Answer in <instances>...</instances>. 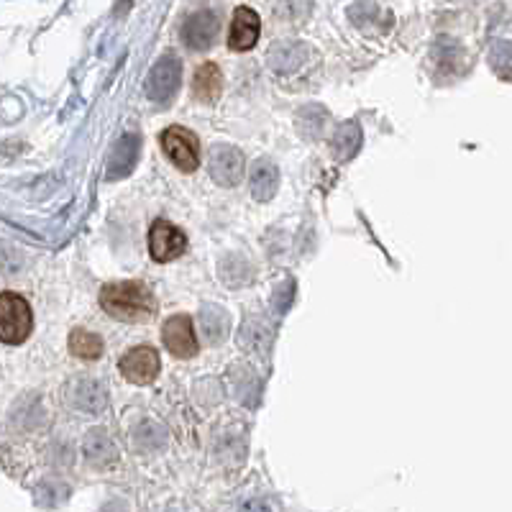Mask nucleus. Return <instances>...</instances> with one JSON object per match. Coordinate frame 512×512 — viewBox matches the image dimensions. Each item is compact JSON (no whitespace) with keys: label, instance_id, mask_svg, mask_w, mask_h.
<instances>
[{"label":"nucleus","instance_id":"nucleus-11","mask_svg":"<svg viewBox=\"0 0 512 512\" xmlns=\"http://www.w3.org/2000/svg\"><path fill=\"white\" fill-rule=\"evenodd\" d=\"M310 59V47L303 41H277L269 49V67L277 75H295Z\"/></svg>","mask_w":512,"mask_h":512},{"label":"nucleus","instance_id":"nucleus-12","mask_svg":"<svg viewBox=\"0 0 512 512\" xmlns=\"http://www.w3.org/2000/svg\"><path fill=\"white\" fill-rule=\"evenodd\" d=\"M141 139L136 134H126L113 149V157L108 162V177L111 180H123L134 172L136 162H139Z\"/></svg>","mask_w":512,"mask_h":512},{"label":"nucleus","instance_id":"nucleus-7","mask_svg":"<svg viewBox=\"0 0 512 512\" xmlns=\"http://www.w3.org/2000/svg\"><path fill=\"white\" fill-rule=\"evenodd\" d=\"M208 169L210 177H213L221 187H236L244 180V154H241L236 146H213Z\"/></svg>","mask_w":512,"mask_h":512},{"label":"nucleus","instance_id":"nucleus-18","mask_svg":"<svg viewBox=\"0 0 512 512\" xmlns=\"http://www.w3.org/2000/svg\"><path fill=\"white\" fill-rule=\"evenodd\" d=\"M361 146V131L356 123H344L338 128L336 139H333V152L338 159H351Z\"/></svg>","mask_w":512,"mask_h":512},{"label":"nucleus","instance_id":"nucleus-4","mask_svg":"<svg viewBox=\"0 0 512 512\" xmlns=\"http://www.w3.org/2000/svg\"><path fill=\"white\" fill-rule=\"evenodd\" d=\"M162 149L182 172H195L200 164V146L195 134L185 126H169L162 134Z\"/></svg>","mask_w":512,"mask_h":512},{"label":"nucleus","instance_id":"nucleus-17","mask_svg":"<svg viewBox=\"0 0 512 512\" xmlns=\"http://www.w3.org/2000/svg\"><path fill=\"white\" fill-rule=\"evenodd\" d=\"M72 405L88 410V413H98L105 408V390L95 379H80L75 384V402Z\"/></svg>","mask_w":512,"mask_h":512},{"label":"nucleus","instance_id":"nucleus-9","mask_svg":"<svg viewBox=\"0 0 512 512\" xmlns=\"http://www.w3.org/2000/svg\"><path fill=\"white\" fill-rule=\"evenodd\" d=\"M218 16L213 11H198L187 16V21L182 24V41L185 47L192 52H205V49L213 47V41L218 36Z\"/></svg>","mask_w":512,"mask_h":512},{"label":"nucleus","instance_id":"nucleus-2","mask_svg":"<svg viewBox=\"0 0 512 512\" xmlns=\"http://www.w3.org/2000/svg\"><path fill=\"white\" fill-rule=\"evenodd\" d=\"M34 331L31 305L18 292H0V341L18 346Z\"/></svg>","mask_w":512,"mask_h":512},{"label":"nucleus","instance_id":"nucleus-14","mask_svg":"<svg viewBox=\"0 0 512 512\" xmlns=\"http://www.w3.org/2000/svg\"><path fill=\"white\" fill-rule=\"evenodd\" d=\"M192 90H195V98H200L203 103H216L223 93V77L218 64L205 62L195 70V80H192Z\"/></svg>","mask_w":512,"mask_h":512},{"label":"nucleus","instance_id":"nucleus-6","mask_svg":"<svg viewBox=\"0 0 512 512\" xmlns=\"http://www.w3.org/2000/svg\"><path fill=\"white\" fill-rule=\"evenodd\" d=\"M162 341L175 359H192L198 356V336L187 315H172L162 328Z\"/></svg>","mask_w":512,"mask_h":512},{"label":"nucleus","instance_id":"nucleus-13","mask_svg":"<svg viewBox=\"0 0 512 512\" xmlns=\"http://www.w3.org/2000/svg\"><path fill=\"white\" fill-rule=\"evenodd\" d=\"M277 187H280V169L269 159H256L251 167V195L267 203L277 195Z\"/></svg>","mask_w":512,"mask_h":512},{"label":"nucleus","instance_id":"nucleus-3","mask_svg":"<svg viewBox=\"0 0 512 512\" xmlns=\"http://www.w3.org/2000/svg\"><path fill=\"white\" fill-rule=\"evenodd\" d=\"M182 82V64L175 54H164L157 64L152 67L149 77H146V95L157 105H167L175 98Z\"/></svg>","mask_w":512,"mask_h":512},{"label":"nucleus","instance_id":"nucleus-19","mask_svg":"<svg viewBox=\"0 0 512 512\" xmlns=\"http://www.w3.org/2000/svg\"><path fill=\"white\" fill-rule=\"evenodd\" d=\"M489 64L495 67L500 77H512V44L507 41H495L489 49Z\"/></svg>","mask_w":512,"mask_h":512},{"label":"nucleus","instance_id":"nucleus-1","mask_svg":"<svg viewBox=\"0 0 512 512\" xmlns=\"http://www.w3.org/2000/svg\"><path fill=\"white\" fill-rule=\"evenodd\" d=\"M100 305L111 318L123 323H146L157 313L152 290L144 282H111L100 290Z\"/></svg>","mask_w":512,"mask_h":512},{"label":"nucleus","instance_id":"nucleus-16","mask_svg":"<svg viewBox=\"0 0 512 512\" xmlns=\"http://www.w3.org/2000/svg\"><path fill=\"white\" fill-rule=\"evenodd\" d=\"M70 354L82 361H95L103 356V338L98 333H90L85 328H77L70 333Z\"/></svg>","mask_w":512,"mask_h":512},{"label":"nucleus","instance_id":"nucleus-8","mask_svg":"<svg viewBox=\"0 0 512 512\" xmlns=\"http://www.w3.org/2000/svg\"><path fill=\"white\" fill-rule=\"evenodd\" d=\"M159 354L152 346H136L121 359V374L131 384H152L159 374Z\"/></svg>","mask_w":512,"mask_h":512},{"label":"nucleus","instance_id":"nucleus-15","mask_svg":"<svg viewBox=\"0 0 512 512\" xmlns=\"http://www.w3.org/2000/svg\"><path fill=\"white\" fill-rule=\"evenodd\" d=\"M228 328H231V323H228V315L223 313L221 308H216V305H205V308L200 310V331H203L205 341H210V344H221L223 338L228 336Z\"/></svg>","mask_w":512,"mask_h":512},{"label":"nucleus","instance_id":"nucleus-5","mask_svg":"<svg viewBox=\"0 0 512 512\" xmlns=\"http://www.w3.org/2000/svg\"><path fill=\"white\" fill-rule=\"evenodd\" d=\"M187 251V236L175 223L157 218L149 228V254L154 262H172Z\"/></svg>","mask_w":512,"mask_h":512},{"label":"nucleus","instance_id":"nucleus-10","mask_svg":"<svg viewBox=\"0 0 512 512\" xmlns=\"http://www.w3.org/2000/svg\"><path fill=\"white\" fill-rule=\"evenodd\" d=\"M259 31H262L259 13L251 11V8L246 6L236 8L231 21V31H228V47H231L233 52H249V49H254L256 41H259Z\"/></svg>","mask_w":512,"mask_h":512}]
</instances>
